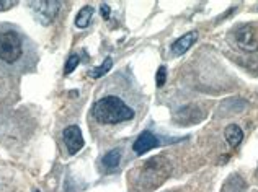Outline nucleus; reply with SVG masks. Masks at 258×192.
Instances as JSON below:
<instances>
[{
  "mask_svg": "<svg viewBox=\"0 0 258 192\" xmlns=\"http://www.w3.org/2000/svg\"><path fill=\"white\" fill-rule=\"evenodd\" d=\"M18 2L15 0H0V12H5V10H10L12 7H15Z\"/></svg>",
  "mask_w": 258,
  "mask_h": 192,
  "instance_id": "15",
  "label": "nucleus"
},
{
  "mask_svg": "<svg viewBox=\"0 0 258 192\" xmlns=\"http://www.w3.org/2000/svg\"><path fill=\"white\" fill-rule=\"evenodd\" d=\"M136 118V109L129 100L116 90V80L111 77L101 88L92 106V119L103 129H114Z\"/></svg>",
  "mask_w": 258,
  "mask_h": 192,
  "instance_id": "2",
  "label": "nucleus"
},
{
  "mask_svg": "<svg viewBox=\"0 0 258 192\" xmlns=\"http://www.w3.org/2000/svg\"><path fill=\"white\" fill-rule=\"evenodd\" d=\"M121 160H123V152H121L119 148H113L101 158V164H103V168L108 173H111V171L119 168Z\"/></svg>",
  "mask_w": 258,
  "mask_h": 192,
  "instance_id": "9",
  "label": "nucleus"
},
{
  "mask_svg": "<svg viewBox=\"0 0 258 192\" xmlns=\"http://www.w3.org/2000/svg\"><path fill=\"white\" fill-rule=\"evenodd\" d=\"M160 145V140L155 137L152 132H149V130H146V132H142L138 139H136V142L133 143V150L138 155H144L147 152H151L152 148H157Z\"/></svg>",
  "mask_w": 258,
  "mask_h": 192,
  "instance_id": "6",
  "label": "nucleus"
},
{
  "mask_svg": "<svg viewBox=\"0 0 258 192\" xmlns=\"http://www.w3.org/2000/svg\"><path fill=\"white\" fill-rule=\"evenodd\" d=\"M235 43L245 52L258 51V36L253 25H243L235 31Z\"/></svg>",
  "mask_w": 258,
  "mask_h": 192,
  "instance_id": "4",
  "label": "nucleus"
},
{
  "mask_svg": "<svg viewBox=\"0 0 258 192\" xmlns=\"http://www.w3.org/2000/svg\"><path fill=\"white\" fill-rule=\"evenodd\" d=\"M79 62H80V56H79V54H72V56L69 57V60L66 62L64 73H66V75H67V73H72V72H74V68H77Z\"/></svg>",
  "mask_w": 258,
  "mask_h": 192,
  "instance_id": "13",
  "label": "nucleus"
},
{
  "mask_svg": "<svg viewBox=\"0 0 258 192\" xmlns=\"http://www.w3.org/2000/svg\"><path fill=\"white\" fill-rule=\"evenodd\" d=\"M38 59L33 41L18 26L0 23V73L18 77L33 72Z\"/></svg>",
  "mask_w": 258,
  "mask_h": 192,
  "instance_id": "1",
  "label": "nucleus"
},
{
  "mask_svg": "<svg viewBox=\"0 0 258 192\" xmlns=\"http://www.w3.org/2000/svg\"><path fill=\"white\" fill-rule=\"evenodd\" d=\"M224 137L230 147H237L240 145V142L243 140V130L237 126V124H229L224 130Z\"/></svg>",
  "mask_w": 258,
  "mask_h": 192,
  "instance_id": "10",
  "label": "nucleus"
},
{
  "mask_svg": "<svg viewBox=\"0 0 258 192\" xmlns=\"http://www.w3.org/2000/svg\"><path fill=\"white\" fill-rule=\"evenodd\" d=\"M92 15H93V9H92V7L87 5V7H84V9H80V12L77 13V18H76L77 28H87V26L90 25Z\"/></svg>",
  "mask_w": 258,
  "mask_h": 192,
  "instance_id": "11",
  "label": "nucleus"
},
{
  "mask_svg": "<svg viewBox=\"0 0 258 192\" xmlns=\"http://www.w3.org/2000/svg\"><path fill=\"white\" fill-rule=\"evenodd\" d=\"M155 81H157V86H164L167 81V68L164 65L159 67L157 75H155Z\"/></svg>",
  "mask_w": 258,
  "mask_h": 192,
  "instance_id": "14",
  "label": "nucleus"
},
{
  "mask_svg": "<svg viewBox=\"0 0 258 192\" xmlns=\"http://www.w3.org/2000/svg\"><path fill=\"white\" fill-rule=\"evenodd\" d=\"M62 2L59 0H39V2H30V9L35 13V18L39 23L47 26L59 13Z\"/></svg>",
  "mask_w": 258,
  "mask_h": 192,
  "instance_id": "3",
  "label": "nucleus"
},
{
  "mask_svg": "<svg viewBox=\"0 0 258 192\" xmlns=\"http://www.w3.org/2000/svg\"><path fill=\"white\" fill-rule=\"evenodd\" d=\"M196 39H198V31H188L186 34H183L181 38H178L172 44V54L175 56H183L188 49H191V46L196 43Z\"/></svg>",
  "mask_w": 258,
  "mask_h": 192,
  "instance_id": "8",
  "label": "nucleus"
},
{
  "mask_svg": "<svg viewBox=\"0 0 258 192\" xmlns=\"http://www.w3.org/2000/svg\"><path fill=\"white\" fill-rule=\"evenodd\" d=\"M111 67H113V60H111V57H106V59H105V62L101 64L100 67L93 68V70L90 72V75H92L93 78H101L108 70H110Z\"/></svg>",
  "mask_w": 258,
  "mask_h": 192,
  "instance_id": "12",
  "label": "nucleus"
},
{
  "mask_svg": "<svg viewBox=\"0 0 258 192\" xmlns=\"http://www.w3.org/2000/svg\"><path fill=\"white\" fill-rule=\"evenodd\" d=\"M64 143L67 147V152L69 155H76L77 152H80L84 147V135L80 132V129L77 126H69L64 129Z\"/></svg>",
  "mask_w": 258,
  "mask_h": 192,
  "instance_id": "5",
  "label": "nucleus"
},
{
  "mask_svg": "<svg viewBox=\"0 0 258 192\" xmlns=\"http://www.w3.org/2000/svg\"><path fill=\"white\" fill-rule=\"evenodd\" d=\"M203 118H205L203 111H201L200 108H195V106H185V108H181L180 111L175 114L176 122H178V124H183V126L200 122Z\"/></svg>",
  "mask_w": 258,
  "mask_h": 192,
  "instance_id": "7",
  "label": "nucleus"
},
{
  "mask_svg": "<svg viewBox=\"0 0 258 192\" xmlns=\"http://www.w3.org/2000/svg\"><path fill=\"white\" fill-rule=\"evenodd\" d=\"M101 15H103L105 18H110V7H108L106 4L101 5Z\"/></svg>",
  "mask_w": 258,
  "mask_h": 192,
  "instance_id": "16",
  "label": "nucleus"
}]
</instances>
